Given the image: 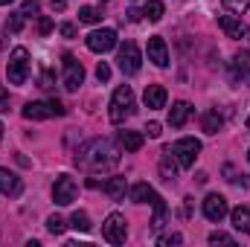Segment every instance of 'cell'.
Segmentation results:
<instances>
[{
	"instance_id": "cell-8",
	"label": "cell",
	"mask_w": 250,
	"mask_h": 247,
	"mask_svg": "<svg viewBox=\"0 0 250 247\" xmlns=\"http://www.w3.org/2000/svg\"><path fill=\"white\" fill-rule=\"evenodd\" d=\"M62 64H64V87L67 90H79L82 82H84V67H82V62L67 53L62 59Z\"/></svg>"
},
{
	"instance_id": "cell-18",
	"label": "cell",
	"mask_w": 250,
	"mask_h": 247,
	"mask_svg": "<svg viewBox=\"0 0 250 247\" xmlns=\"http://www.w3.org/2000/svg\"><path fill=\"white\" fill-rule=\"evenodd\" d=\"M151 204H154V218H151V230L154 233H160L163 230V224H166V201L154 192V198H151Z\"/></svg>"
},
{
	"instance_id": "cell-35",
	"label": "cell",
	"mask_w": 250,
	"mask_h": 247,
	"mask_svg": "<svg viewBox=\"0 0 250 247\" xmlns=\"http://www.w3.org/2000/svg\"><path fill=\"white\" fill-rule=\"evenodd\" d=\"M38 32H41V35H50V32H53V21H50L47 15L38 18Z\"/></svg>"
},
{
	"instance_id": "cell-5",
	"label": "cell",
	"mask_w": 250,
	"mask_h": 247,
	"mask_svg": "<svg viewBox=\"0 0 250 247\" xmlns=\"http://www.w3.org/2000/svg\"><path fill=\"white\" fill-rule=\"evenodd\" d=\"M64 114H67V108L59 99H53V102H26L23 105L26 120H50V117H64Z\"/></svg>"
},
{
	"instance_id": "cell-30",
	"label": "cell",
	"mask_w": 250,
	"mask_h": 247,
	"mask_svg": "<svg viewBox=\"0 0 250 247\" xmlns=\"http://www.w3.org/2000/svg\"><path fill=\"white\" fill-rule=\"evenodd\" d=\"M21 26H23V15H21V12L6 21V29H9V32H21Z\"/></svg>"
},
{
	"instance_id": "cell-2",
	"label": "cell",
	"mask_w": 250,
	"mask_h": 247,
	"mask_svg": "<svg viewBox=\"0 0 250 247\" xmlns=\"http://www.w3.org/2000/svg\"><path fill=\"white\" fill-rule=\"evenodd\" d=\"M131 114H134V93L128 84H123L114 90V99H111V123L123 125L125 117H131Z\"/></svg>"
},
{
	"instance_id": "cell-10",
	"label": "cell",
	"mask_w": 250,
	"mask_h": 247,
	"mask_svg": "<svg viewBox=\"0 0 250 247\" xmlns=\"http://www.w3.org/2000/svg\"><path fill=\"white\" fill-rule=\"evenodd\" d=\"M117 47V32L114 29H93L87 35V50L90 53H108Z\"/></svg>"
},
{
	"instance_id": "cell-32",
	"label": "cell",
	"mask_w": 250,
	"mask_h": 247,
	"mask_svg": "<svg viewBox=\"0 0 250 247\" xmlns=\"http://www.w3.org/2000/svg\"><path fill=\"white\" fill-rule=\"evenodd\" d=\"M41 87H44V90H53V87H56V79H53V70H44V73H41Z\"/></svg>"
},
{
	"instance_id": "cell-26",
	"label": "cell",
	"mask_w": 250,
	"mask_h": 247,
	"mask_svg": "<svg viewBox=\"0 0 250 247\" xmlns=\"http://www.w3.org/2000/svg\"><path fill=\"white\" fill-rule=\"evenodd\" d=\"M143 15H146L148 21H160V18H163V0H148L146 9H143Z\"/></svg>"
},
{
	"instance_id": "cell-22",
	"label": "cell",
	"mask_w": 250,
	"mask_h": 247,
	"mask_svg": "<svg viewBox=\"0 0 250 247\" xmlns=\"http://www.w3.org/2000/svg\"><path fill=\"white\" fill-rule=\"evenodd\" d=\"M230 218H233V227H236V230L250 233V209L248 206H236V209L230 212Z\"/></svg>"
},
{
	"instance_id": "cell-27",
	"label": "cell",
	"mask_w": 250,
	"mask_h": 247,
	"mask_svg": "<svg viewBox=\"0 0 250 247\" xmlns=\"http://www.w3.org/2000/svg\"><path fill=\"white\" fill-rule=\"evenodd\" d=\"M79 21H82V23H99L102 15H99V9H93V6H82V9H79Z\"/></svg>"
},
{
	"instance_id": "cell-20",
	"label": "cell",
	"mask_w": 250,
	"mask_h": 247,
	"mask_svg": "<svg viewBox=\"0 0 250 247\" xmlns=\"http://www.w3.org/2000/svg\"><path fill=\"white\" fill-rule=\"evenodd\" d=\"M143 140H146V137H143L140 131H123V134H120V145H123L125 151H140V148H143Z\"/></svg>"
},
{
	"instance_id": "cell-28",
	"label": "cell",
	"mask_w": 250,
	"mask_h": 247,
	"mask_svg": "<svg viewBox=\"0 0 250 247\" xmlns=\"http://www.w3.org/2000/svg\"><path fill=\"white\" fill-rule=\"evenodd\" d=\"M64 227H67V224H64L62 218H59V215H50V218H47V230H50L53 236H62V233H64Z\"/></svg>"
},
{
	"instance_id": "cell-14",
	"label": "cell",
	"mask_w": 250,
	"mask_h": 247,
	"mask_svg": "<svg viewBox=\"0 0 250 247\" xmlns=\"http://www.w3.org/2000/svg\"><path fill=\"white\" fill-rule=\"evenodd\" d=\"M218 26H221V32H224L227 38H242V35L248 32V26H245L242 18H236V15H218Z\"/></svg>"
},
{
	"instance_id": "cell-37",
	"label": "cell",
	"mask_w": 250,
	"mask_h": 247,
	"mask_svg": "<svg viewBox=\"0 0 250 247\" xmlns=\"http://www.w3.org/2000/svg\"><path fill=\"white\" fill-rule=\"evenodd\" d=\"M146 134H148V137H160V134H163V125L160 123H148L146 125Z\"/></svg>"
},
{
	"instance_id": "cell-19",
	"label": "cell",
	"mask_w": 250,
	"mask_h": 247,
	"mask_svg": "<svg viewBox=\"0 0 250 247\" xmlns=\"http://www.w3.org/2000/svg\"><path fill=\"white\" fill-rule=\"evenodd\" d=\"M160 175L163 181H175L178 178V166H175V157L169 148H163V157H160Z\"/></svg>"
},
{
	"instance_id": "cell-12",
	"label": "cell",
	"mask_w": 250,
	"mask_h": 247,
	"mask_svg": "<svg viewBox=\"0 0 250 247\" xmlns=\"http://www.w3.org/2000/svg\"><path fill=\"white\" fill-rule=\"evenodd\" d=\"M230 70H233V79L242 82V84H250V53H236L233 62H230Z\"/></svg>"
},
{
	"instance_id": "cell-11",
	"label": "cell",
	"mask_w": 250,
	"mask_h": 247,
	"mask_svg": "<svg viewBox=\"0 0 250 247\" xmlns=\"http://www.w3.org/2000/svg\"><path fill=\"white\" fill-rule=\"evenodd\" d=\"M227 201L221 198V195H207L204 198V215L209 218V221H224L227 218Z\"/></svg>"
},
{
	"instance_id": "cell-3",
	"label": "cell",
	"mask_w": 250,
	"mask_h": 247,
	"mask_svg": "<svg viewBox=\"0 0 250 247\" xmlns=\"http://www.w3.org/2000/svg\"><path fill=\"white\" fill-rule=\"evenodd\" d=\"M169 151H172V157H175V163H178L181 169H192V166H195V157H198V151H201V143H198L195 137H184V140H178L175 145H169Z\"/></svg>"
},
{
	"instance_id": "cell-4",
	"label": "cell",
	"mask_w": 250,
	"mask_h": 247,
	"mask_svg": "<svg viewBox=\"0 0 250 247\" xmlns=\"http://www.w3.org/2000/svg\"><path fill=\"white\" fill-rule=\"evenodd\" d=\"M6 76H9L12 84H23V82H26V76H29V53H26L23 47H15V50H12Z\"/></svg>"
},
{
	"instance_id": "cell-13",
	"label": "cell",
	"mask_w": 250,
	"mask_h": 247,
	"mask_svg": "<svg viewBox=\"0 0 250 247\" xmlns=\"http://www.w3.org/2000/svg\"><path fill=\"white\" fill-rule=\"evenodd\" d=\"M148 62H154L157 67H166L169 64V47H166V41L160 35L148 38Z\"/></svg>"
},
{
	"instance_id": "cell-31",
	"label": "cell",
	"mask_w": 250,
	"mask_h": 247,
	"mask_svg": "<svg viewBox=\"0 0 250 247\" xmlns=\"http://www.w3.org/2000/svg\"><path fill=\"white\" fill-rule=\"evenodd\" d=\"M224 6H227V9H233V12H248L250 0H224Z\"/></svg>"
},
{
	"instance_id": "cell-16",
	"label": "cell",
	"mask_w": 250,
	"mask_h": 247,
	"mask_svg": "<svg viewBox=\"0 0 250 247\" xmlns=\"http://www.w3.org/2000/svg\"><path fill=\"white\" fill-rule=\"evenodd\" d=\"M21 189H23V184H21V178H18L15 172H9V169H0V192H3V195H9V198H18V195H21Z\"/></svg>"
},
{
	"instance_id": "cell-23",
	"label": "cell",
	"mask_w": 250,
	"mask_h": 247,
	"mask_svg": "<svg viewBox=\"0 0 250 247\" xmlns=\"http://www.w3.org/2000/svg\"><path fill=\"white\" fill-rule=\"evenodd\" d=\"M201 125H204V131H207V134H218V131H221V125H224V120H221V114H218V111H207V114L201 117Z\"/></svg>"
},
{
	"instance_id": "cell-9",
	"label": "cell",
	"mask_w": 250,
	"mask_h": 247,
	"mask_svg": "<svg viewBox=\"0 0 250 247\" xmlns=\"http://www.w3.org/2000/svg\"><path fill=\"white\" fill-rule=\"evenodd\" d=\"M76 181L70 178V175H59L56 178V184H53V201L59 204V206H70L73 201H76Z\"/></svg>"
},
{
	"instance_id": "cell-21",
	"label": "cell",
	"mask_w": 250,
	"mask_h": 247,
	"mask_svg": "<svg viewBox=\"0 0 250 247\" xmlns=\"http://www.w3.org/2000/svg\"><path fill=\"white\" fill-rule=\"evenodd\" d=\"M102 189H105V195H108L111 201H123L128 186H125V178H111V181H105Z\"/></svg>"
},
{
	"instance_id": "cell-34",
	"label": "cell",
	"mask_w": 250,
	"mask_h": 247,
	"mask_svg": "<svg viewBox=\"0 0 250 247\" xmlns=\"http://www.w3.org/2000/svg\"><path fill=\"white\" fill-rule=\"evenodd\" d=\"M181 242H184V236H181V233H172V236H160V245H163V247L181 245Z\"/></svg>"
},
{
	"instance_id": "cell-45",
	"label": "cell",
	"mask_w": 250,
	"mask_h": 247,
	"mask_svg": "<svg viewBox=\"0 0 250 247\" xmlns=\"http://www.w3.org/2000/svg\"><path fill=\"white\" fill-rule=\"evenodd\" d=\"M248 157H250V151H248Z\"/></svg>"
},
{
	"instance_id": "cell-39",
	"label": "cell",
	"mask_w": 250,
	"mask_h": 247,
	"mask_svg": "<svg viewBox=\"0 0 250 247\" xmlns=\"http://www.w3.org/2000/svg\"><path fill=\"white\" fill-rule=\"evenodd\" d=\"M0 105H3V111H9V93L0 87Z\"/></svg>"
},
{
	"instance_id": "cell-17",
	"label": "cell",
	"mask_w": 250,
	"mask_h": 247,
	"mask_svg": "<svg viewBox=\"0 0 250 247\" xmlns=\"http://www.w3.org/2000/svg\"><path fill=\"white\" fill-rule=\"evenodd\" d=\"M189 117H192V105L189 102H175L172 111H169V125L172 128H184Z\"/></svg>"
},
{
	"instance_id": "cell-33",
	"label": "cell",
	"mask_w": 250,
	"mask_h": 247,
	"mask_svg": "<svg viewBox=\"0 0 250 247\" xmlns=\"http://www.w3.org/2000/svg\"><path fill=\"white\" fill-rule=\"evenodd\" d=\"M209 245H233V239L227 233H209Z\"/></svg>"
},
{
	"instance_id": "cell-6",
	"label": "cell",
	"mask_w": 250,
	"mask_h": 247,
	"mask_svg": "<svg viewBox=\"0 0 250 247\" xmlns=\"http://www.w3.org/2000/svg\"><path fill=\"white\" fill-rule=\"evenodd\" d=\"M117 62H120V70H123L125 76L140 73L143 56H140V50H137V44H134V41H125V44H120V56H117Z\"/></svg>"
},
{
	"instance_id": "cell-44",
	"label": "cell",
	"mask_w": 250,
	"mask_h": 247,
	"mask_svg": "<svg viewBox=\"0 0 250 247\" xmlns=\"http://www.w3.org/2000/svg\"><path fill=\"white\" fill-rule=\"evenodd\" d=\"M0 137H3V125H0Z\"/></svg>"
},
{
	"instance_id": "cell-1",
	"label": "cell",
	"mask_w": 250,
	"mask_h": 247,
	"mask_svg": "<svg viewBox=\"0 0 250 247\" xmlns=\"http://www.w3.org/2000/svg\"><path fill=\"white\" fill-rule=\"evenodd\" d=\"M117 163H120V151L114 148L111 140H93L76 154V166L87 172H105V169H114Z\"/></svg>"
},
{
	"instance_id": "cell-29",
	"label": "cell",
	"mask_w": 250,
	"mask_h": 247,
	"mask_svg": "<svg viewBox=\"0 0 250 247\" xmlns=\"http://www.w3.org/2000/svg\"><path fill=\"white\" fill-rule=\"evenodd\" d=\"M38 9H41V6H38V0H23L21 15H23V18H35V15H38Z\"/></svg>"
},
{
	"instance_id": "cell-40",
	"label": "cell",
	"mask_w": 250,
	"mask_h": 247,
	"mask_svg": "<svg viewBox=\"0 0 250 247\" xmlns=\"http://www.w3.org/2000/svg\"><path fill=\"white\" fill-rule=\"evenodd\" d=\"M125 15H128V21H140L143 18V12H137V9H128Z\"/></svg>"
},
{
	"instance_id": "cell-38",
	"label": "cell",
	"mask_w": 250,
	"mask_h": 247,
	"mask_svg": "<svg viewBox=\"0 0 250 247\" xmlns=\"http://www.w3.org/2000/svg\"><path fill=\"white\" fill-rule=\"evenodd\" d=\"M59 32H62L64 38H76V26H73V23H62Z\"/></svg>"
},
{
	"instance_id": "cell-7",
	"label": "cell",
	"mask_w": 250,
	"mask_h": 247,
	"mask_svg": "<svg viewBox=\"0 0 250 247\" xmlns=\"http://www.w3.org/2000/svg\"><path fill=\"white\" fill-rule=\"evenodd\" d=\"M125 236H128V227H125V218L120 212H111L102 224V239L111 242V245H123Z\"/></svg>"
},
{
	"instance_id": "cell-24",
	"label": "cell",
	"mask_w": 250,
	"mask_h": 247,
	"mask_svg": "<svg viewBox=\"0 0 250 247\" xmlns=\"http://www.w3.org/2000/svg\"><path fill=\"white\" fill-rule=\"evenodd\" d=\"M154 198V189L148 184H134L131 186V201H137V204H148Z\"/></svg>"
},
{
	"instance_id": "cell-15",
	"label": "cell",
	"mask_w": 250,
	"mask_h": 247,
	"mask_svg": "<svg viewBox=\"0 0 250 247\" xmlns=\"http://www.w3.org/2000/svg\"><path fill=\"white\" fill-rule=\"evenodd\" d=\"M143 102H146V108H151V111L166 108V87H163V84H148L146 93H143Z\"/></svg>"
},
{
	"instance_id": "cell-42",
	"label": "cell",
	"mask_w": 250,
	"mask_h": 247,
	"mask_svg": "<svg viewBox=\"0 0 250 247\" xmlns=\"http://www.w3.org/2000/svg\"><path fill=\"white\" fill-rule=\"evenodd\" d=\"M9 3H15V0H0V6H9Z\"/></svg>"
},
{
	"instance_id": "cell-43",
	"label": "cell",
	"mask_w": 250,
	"mask_h": 247,
	"mask_svg": "<svg viewBox=\"0 0 250 247\" xmlns=\"http://www.w3.org/2000/svg\"><path fill=\"white\" fill-rule=\"evenodd\" d=\"M248 131H250V117H248Z\"/></svg>"
},
{
	"instance_id": "cell-25",
	"label": "cell",
	"mask_w": 250,
	"mask_h": 247,
	"mask_svg": "<svg viewBox=\"0 0 250 247\" xmlns=\"http://www.w3.org/2000/svg\"><path fill=\"white\" fill-rule=\"evenodd\" d=\"M70 227H73V230H79V233H87L93 224H90L87 212H73V218H70Z\"/></svg>"
},
{
	"instance_id": "cell-36",
	"label": "cell",
	"mask_w": 250,
	"mask_h": 247,
	"mask_svg": "<svg viewBox=\"0 0 250 247\" xmlns=\"http://www.w3.org/2000/svg\"><path fill=\"white\" fill-rule=\"evenodd\" d=\"M96 79H99V82H108V79H111V67L105 62H99V67H96Z\"/></svg>"
},
{
	"instance_id": "cell-41",
	"label": "cell",
	"mask_w": 250,
	"mask_h": 247,
	"mask_svg": "<svg viewBox=\"0 0 250 247\" xmlns=\"http://www.w3.org/2000/svg\"><path fill=\"white\" fill-rule=\"evenodd\" d=\"M53 9H56V12H62V9H64V0H53Z\"/></svg>"
}]
</instances>
